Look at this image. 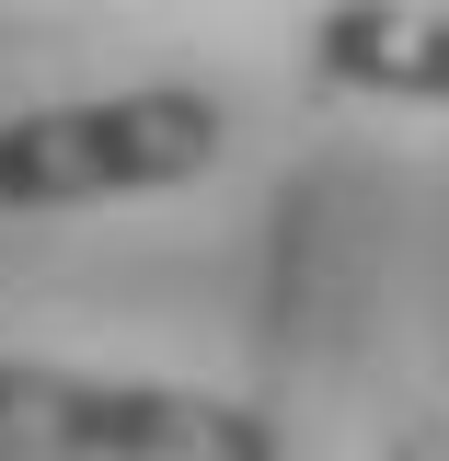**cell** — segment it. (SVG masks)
Segmentation results:
<instances>
[{"instance_id":"obj_1","label":"cell","mask_w":449,"mask_h":461,"mask_svg":"<svg viewBox=\"0 0 449 461\" xmlns=\"http://www.w3.org/2000/svg\"><path fill=\"white\" fill-rule=\"evenodd\" d=\"M230 115L196 81H139V93H81V104L0 115V220L47 208H104V196H162L220 162Z\"/></svg>"},{"instance_id":"obj_2","label":"cell","mask_w":449,"mask_h":461,"mask_svg":"<svg viewBox=\"0 0 449 461\" xmlns=\"http://www.w3.org/2000/svg\"><path fill=\"white\" fill-rule=\"evenodd\" d=\"M0 450H47V461H288V427L265 403L184 393V381H104V369L0 357Z\"/></svg>"},{"instance_id":"obj_3","label":"cell","mask_w":449,"mask_h":461,"mask_svg":"<svg viewBox=\"0 0 449 461\" xmlns=\"http://www.w3.org/2000/svg\"><path fill=\"white\" fill-rule=\"evenodd\" d=\"M311 69L335 93L449 104V0H323L311 12Z\"/></svg>"},{"instance_id":"obj_4","label":"cell","mask_w":449,"mask_h":461,"mask_svg":"<svg viewBox=\"0 0 449 461\" xmlns=\"http://www.w3.org/2000/svg\"><path fill=\"white\" fill-rule=\"evenodd\" d=\"M0 461H47V450H0Z\"/></svg>"}]
</instances>
